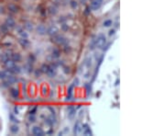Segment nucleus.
I'll list each match as a JSON object with an SVG mask.
<instances>
[{
	"mask_svg": "<svg viewBox=\"0 0 165 136\" xmlns=\"http://www.w3.org/2000/svg\"><path fill=\"white\" fill-rule=\"evenodd\" d=\"M106 43V38L104 34H99L96 39V47L98 49H102Z\"/></svg>",
	"mask_w": 165,
	"mask_h": 136,
	"instance_id": "obj_1",
	"label": "nucleus"
},
{
	"mask_svg": "<svg viewBox=\"0 0 165 136\" xmlns=\"http://www.w3.org/2000/svg\"><path fill=\"white\" fill-rule=\"evenodd\" d=\"M9 130H10V132H11V133L16 134V133H17V132L19 131V127H18L17 124H13V125L10 126Z\"/></svg>",
	"mask_w": 165,
	"mask_h": 136,
	"instance_id": "obj_16",
	"label": "nucleus"
},
{
	"mask_svg": "<svg viewBox=\"0 0 165 136\" xmlns=\"http://www.w3.org/2000/svg\"><path fill=\"white\" fill-rule=\"evenodd\" d=\"M9 86H10V84L8 82V80H7V81H4V82L2 83V86H3V87H9Z\"/></svg>",
	"mask_w": 165,
	"mask_h": 136,
	"instance_id": "obj_36",
	"label": "nucleus"
},
{
	"mask_svg": "<svg viewBox=\"0 0 165 136\" xmlns=\"http://www.w3.org/2000/svg\"><path fill=\"white\" fill-rule=\"evenodd\" d=\"M57 64L54 63L52 65H49V69H48V72L46 74L48 75L49 77L52 78V77H55L57 76Z\"/></svg>",
	"mask_w": 165,
	"mask_h": 136,
	"instance_id": "obj_3",
	"label": "nucleus"
},
{
	"mask_svg": "<svg viewBox=\"0 0 165 136\" xmlns=\"http://www.w3.org/2000/svg\"><path fill=\"white\" fill-rule=\"evenodd\" d=\"M115 32H116V31L113 29V30H110L109 31V36H113L114 34H115Z\"/></svg>",
	"mask_w": 165,
	"mask_h": 136,
	"instance_id": "obj_41",
	"label": "nucleus"
},
{
	"mask_svg": "<svg viewBox=\"0 0 165 136\" xmlns=\"http://www.w3.org/2000/svg\"><path fill=\"white\" fill-rule=\"evenodd\" d=\"M49 13H50L51 15L55 16V15L58 13V9H57V8H56L55 6H51V7L49 8Z\"/></svg>",
	"mask_w": 165,
	"mask_h": 136,
	"instance_id": "obj_20",
	"label": "nucleus"
},
{
	"mask_svg": "<svg viewBox=\"0 0 165 136\" xmlns=\"http://www.w3.org/2000/svg\"><path fill=\"white\" fill-rule=\"evenodd\" d=\"M85 87H86V89H87V95H89L90 93H91V88H90V86L89 85H85Z\"/></svg>",
	"mask_w": 165,
	"mask_h": 136,
	"instance_id": "obj_40",
	"label": "nucleus"
},
{
	"mask_svg": "<svg viewBox=\"0 0 165 136\" xmlns=\"http://www.w3.org/2000/svg\"><path fill=\"white\" fill-rule=\"evenodd\" d=\"M75 86H77V85H79V78L78 77H76L75 79V84H74Z\"/></svg>",
	"mask_w": 165,
	"mask_h": 136,
	"instance_id": "obj_42",
	"label": "nucleus"
},
{
	"mask_svg": "<svg viewBox=\"0 0 165 136\" xmlns=\"http://www.w3.org/2000/svg\"><path fill=\"white\" fill-rule=\"evenodd\" d=\"M5 24H6L9 29H13V28L16 27V21H15V19H14L12 17H8V18H6Z\"/></svg>",
	"mask_w": 165,
	"mask_h": 136,
	"instance_id": "obj_6",
	"label": "nucleus"
},
{
	"mask_svg": "<svg viewBox=\"0 0 165 136\" xmlns=\"http://www.w3.org/2000/svg\"><path fill=\"white\" fill-rule=\"evenodd\" d=\"M74 88H75V85H74V84H72L71 86H69V87H68V89H67V93H68L69 96H72V95H73Z\"/></svg>",
	"mask_w": 165,
	"mask_h": 136,
	"instance_id": "obj_25",
	"label": "nucleus"
},
{
	"mask_svg": "<svg viewBox=\"0 0 165 136\" xmlns=\"http://www.w3.org/2000/svg\"><path fill=\"white\" fill-rule=\"evenodd\" d=\"M10 73H12V74H15V75H18V74H20L21 73V68L18 66V65H14L12 68H10V69H8Z\"/></svg>",
	"mask_w": 165,
	"mask_h": 136,
	"instance_id": "obj_11",
	"label": "nucleus"
},
{
	"mask_svg": "<svg viewBox=\"0 0 165 136\" xmlns=\"http://www.w3.org/2000/svg\"><path fill=\"white\" fill-rule=\"evenodd\" d=\"M9 119L11 120V121H13V122H16V123H18V121L14 117V115L13 114H10L9 115Z\"/></svg>",
	"mask_w": 165,
	"mask_h": 136,
	"instance_id": "obj_34",
	"label": "nucleus"
},
{
	"mask_svg": "<svg viewBox=\"0 0 165 136\" xmlns=\"http://www.w3.org/2000/svg\"><path fill=\"white\" fill-rule=\"evenodd\" d=\"M112 24H113V21H112L111 19H106V20H105V21H104L103 26H104V27H106V28H108V27L112 26Z\"/></svg>",
	"mask_w": 165,
	"mask_h": 136,
	"instance_id": "obj_26",
	"label": "nucleus"
},
{
	"mask_svg": "<svg viewBox=\"0 0 165 136\" xmlns=\"http://www.w3.org/2000/svg\"><path fill=\"white\" fill-rule=\"evenodd\" d=\"M24 68H25V70H26L29 74H30V73H32V72H33V67H32L31 63H28L27 64H25Z\"/></svg>",
	"mask_w": 165,
	"mask_h": 136,
	"instance_id": "obj_18",
	"label": "nucleus"
},
{
	"mask_svg": "<svg viewBox=\"0 0 165 136\" xmlns=\"http://www.w3.org/2000/svg\"><path fill=\"white\" fill-rule=\"evenodd\" d=\"M36 31H37V33H38L39 35H41V36H42V35H45V34H46L47 30H46V28H45L44 25L40 24V25H39V26L37 27Z\"/></svg>",
	"mask_w": 165,
	"mask_h": 136,
	"instance_id": "obj_10",
	"label": "nucleus"
},
{
	"mask_svg": "<svg viewBox=\"0 0 165 136\" xmlns=\"http://www.w3.org/2000/svg\"><path fill=\"white\" fill-rule=\"evenodd\" d=\"M29 121L30 122H35L36 121V117L34 116V115H31V114H30V116H29Z\"/></svg>",
	"mask_w": 165,
	"mask_h": 136,
	"instance_id": "obj_32",
	"label": "nucleus"
},
{
	"mask_svg": "<svg viewBox=\"0 0 165 136\" xmlns=\"http://www.w3.org/2000/svg\"><path fill=\"white\" fill-rule=\"evenodd\" d=\"M36 111H37V107H34L32 109H30V114H31V115H34L35 113H36Z\"/></svg>",
	"mask_w": 165,
	"mask_h": 136,
	"instance_id": "obj_37",
	"label": "nucleus"
},
{
	"mask_svg": "<svg viewBox=\"0 0 165 136\" xmlns=\"http://www.w3.org/2000/svg\"><path fill=\"white\" fill-rule=\"evenodd\" d=\"M90 12H91V8H90V7H87V8H85V12H84V13H85L86 15H88V14H90Z\"/></svg>",
	"mask_w": 165,
	"mask_h": 136,
	"instance_id": "obj_39",
	"label": "nucleus"
},
{
	"mask_svg": "<svg viewBox=\"0 0 165 136\" xmlns=\"http://www.w3.org/2000/svg\"><path fill=\"white\" fill-rule=\"evenodd\" d=\"M8 9H9V11L12 12V13H17V12L18 11V8H17V6H15V5H9V6H8Z\"/></svg>",
	"mask_w": 165,
	"mask_h": 136,
	"instance_id": "obj_24",
	"label": "nucleus"
},
{
	"mask_svg": "<svg viewBox=\"0 0 165 136\" xmlns=\"http://www.w3.org/2000/svg\"><path fill=\"white\" fill-rule=\"evenodd\" d=\"M40 71H41L42 73L46 74L47 72H48V69H49V65H48V64H46V63H43V64L41 65V67L40 68Z\"/></svg>",
	"mask_w": 165,
	"mask_h": 136,
	"instance_id": "obj_22",
	"label": "nucleus"
},
{
	"mask_svg": "<svg viewBox=\"0 0 165 136\" xmlns=\"http://www.w3.org/2000/svg\"><path fill=\"white\" fill-rule=\"evenodd\" d=\"M8 30H9V28L5 23L0 26V31H1L2 33H4V34H7L8 32Z\"/></svg>",
	"mask_w": 165,
	"mask_h": 136,
	"instance_id": "obj_21",
	"label": "nucleus"
},
{
	"mask_svg": "<svg viewBox=\"0 0 165 136\" xmlns=\"http://www.w3.org/2000/svg\"><path fill=\"white\" fill-rule=\"evenodd\" d=\"M70 71H71V70H70V67H67V66H64V67H63V72H64L66 75L69 74Z\"/></svg>",
	"mask_w": 165,
	"mask_h": 136,
	"instance_id": "obj_35",
	"label": "nucleus"
},
{
	"mask_svg": "<svg viewBox=\"0 0 165 136\" xmlns=\"http://www.w3.org/2000/svg\"><path fill=\"white\" fill-rule=\"evenodd\" d=\"M10 95L14 99H17L19 98V91L17 88H11L10 89Z\"/></svg>",
	"mask_w": 165,
	"mask_h": 136,
	"instance_id": "obj_12",
	"label": "nucleus"
},
{
	"mask_svg": "<svg viewBox=\"0 0 165 136\" xmlns=\"http://www.w3.org/2000/svg\"><path fill=\"white\" fill-rule=\"evenodd\" d=\"M65 20H66V18H65L64 17H62V18L59 19V22H62V23H63V22H64Z\"/></svg>",
	"mask_w": 165,
	"mask_h": 136,
	"instance_id": "obj_44",
	"label": "nucleus"
},
{
	"mask_svg": "<svg viewBox=\"0 0 165 136\" xmlns=\"http://www.w3.org/2000/svg\"><path fill=\"white\" fill-rule=\"evenodd\" d=\"M54 96V92H53V90H52V91H51V95H50V97L51 98H52Z\"/></svg>",
	"mask_w": 165,
	"mask_h": 136,
	"instance_id": "obj_47",
	"label": "nucleus"
},
{
	"mask_svg": "<svg viewBox=\"0 0 165 136\" xmlns=\"http://www.w3.org/2000/svg\"><path fill=\"white\" fill-rule=\"evenodd\" d=\"M7 80H8V82L10 85H13V84L17 83V77L14 76H12V75H10V76L8 75V76H7Z\"/></svg>",
	"mask_w": 165,
	"mask_h": 136,
	"instance_id": "obj_15",
	"label": "nucleus"
},
{
	"mask_svg": "<svg viewBox=\"0 0 165 136\" xmlns=\"http://www.w3.org/2000/svg\"><path fill=\"white\" fill-rule=\"evenodd\" d=\"M80 131V126H79V121H77L75 124V128H74V133L75 134H77Z\"/></svg>",
	"mask_w": 165,
	"mask_h": 136,
	"instance_id": "obj_28",
	"label": "nucleus"
},
{
	"mask_svg": "<svg viewBox=\"0 0 165 136\" xmlns=\"http://www.w3.org/2000/svg\"><path fill=\"white\" fill-rule=\"evenodd\" d=\"M76 115V109L74 106L68 107V118L69 120H74V118Z\"/></svg>",
	"mask_w": 165,
	"mask_h": 136,
	"instance_id": "obj_5",
	"label": "nucleus"
},
{
	"mask_svg": "<svg viewBox=\"0 0 165 136\" xmlns=\"http://www.w3.org/2000/svg\"><path fill=\"white\" fill-rule=\"evenodd\" d=\"M70 6H71V8H72L73 9H76L78 8V2L75 1V0H71Z\"/></svg>",
	"mask_w": 165,
	"mask_h": 136,
	"instance_id": "obj_23",
	"label": "nucleus"
},
{
	"mask_svg": "<svg viewBox=\"0 0 165 136\" xmlns=\"http://www.w3.org/2000/svg\"><path fill=\"white\" fill-rule=\"evenodd\" d=\"M47 92H48V89H47V87H43L42 88V94L45 96V95H47Z\"/></svg>",
	"mask_w": 165,
	"mask_h": 136,
	"instance_id": "obj_38",
	"label": "nucleus"
},
{
	"mask_svg": "<svg viewBox=\"0 0 165 136\" xmlns=\"http://www.w3.org/2000/svg\"><path fill=\"white\" fill-rule=\"evenodd\" d=\"M19 34H20V37H21V38H26V39L29 38V33L26 32V31H22Z\"/></svg>",
	"mask_w": 165,
	"mask_h": 136,
	"instance_id": "obj_31",
	"label": "nucleus"
},
{
	"mask_svg": "<svg viewBox=\"0 0 165 136\" xmlns=\"http://www.w3.org/2000/svg\"><path fill=\"white\" fill-rule=\"evenodd\" d=\"M31 132H32V134L35 135V136H42V135H44L43 130H42L40 127H39V126H34V127H32Z\"/></svg>",
	"mask_w": 165,
	"mask_h": 136,
	"instance_id": "obj_8",
	"label": "nucleus"
},
{
	"mask_svg": "<svg viewBox=\"0 0 165 136\" xmlns=\"http://www.w3.org/2000/svg\"><path fill=\"white\" fill-rule=\"evenodd\" d=\"M5 13V8L0 7V14H4Z\"/></svg>",
	"mask_w": 165,
	"mask_h": 136,
	"instance_id": "obj_43",
	"label": "nucleus"
},
{
	"mask_svg": "<svg viewBox=\"0 0 165 136\" xmlns=\"http://www.w3.org/2000/svg\"><path fill=\"white\" fill-rule=\"evenodd\" d=\"M61 30L62 31H64V32H66V31H68V30H69V26L66 24V23H63L62 24V26H61Z\"/></svg>",
	"mask_w": 165,
	"mask_h": 136,
	"instance_id": "obj_29",
	"label": "nucleus"
},
{
	"mask_svg": "<svg viewBox=\"0 0 165 136\" xmlns=\"http://www.w3.org/2000/svg\"><path fill=\"white\" fill-rule=\"evenodd\" d=\"M5 65H6V67L8 68V69H10V68H12V67L15 65V62H14L13 60L8 59V60L5 62Z\"/></svg>",
	"mask_w": 165,
	"mask_h": 136,
	"instance_id": "obj_17",
	"label": "nucleus"
},
{
	"mask_svg": "<svg viewBox=\"0 0 165 136\" xmlns=\"http://www.w3.org/2000/svg\"><path fill=\"white\" fill-rule=\"evenodd\" d=\"M25 28L28 30V31H32L33 30V25H32V23L31 22H26L25 23Z\"/></svg>",
	"mask_w": 165,
	"mask_h": 136,
	"instance_id": "obj_27",
	"label": "nucleus"
},
{
	"mask_svg": "<svg viewBox=\"0 0 165 136\" xmlns=\"http://www.w3.org/2000/svg\"><path fill=\"white\" fill-rule=\"evenodd\" d=\"M14 113H15V114H18V108L17 107L14 108Z\"/></svg>",
	"mask_w": 165,
	"mask_h": 136,
	"instance_id": "obj_46",
	"label": "nucleus"
},
{
	"mask_svg": "<svg viewBox=\"0 0 165 136\" xmlns=\"http://www.w3.org/2000/svg\"><path fill=\"white\" fill-rule=\"evenodd\" d=\"M70 51H71V47L67 46V45H66V46H65V52L67 53V52H70Z\"/></svg>",
	"mask_w": 165,
	"mask_h": 136,
	"instance_id": "obj_45",
	"label": "nucleus"
},
{
	"mask_svg": "<svg viewBox=\"0 0 165 136\" xmlns=\"http://www.w3.org/2000/svg\"><path fill=\"white\" fill-rule=\"evenodd\" d=\"M102 3H103V0H93L91 2V8L94 10H97L100 8Z\"/></svg>",
	"mask_w": 165,
	"mask_h": 136,
	"instance_id": "obj_7",
	"label": "nucleus"
},
{
	"mask_svg": "<svg viewBox=\"0 0 165 136\" xmlns=\"http://www.w3.org/2000/svg\"><path fill=\"white\" fill-rule=\"evenodd\" d=\"M52 58L58 59V58L61 56V52H60V50H59V49H53L52 53Z\"/></svg>",
	"mask_w": 165,
	"mask_h": 136,
	"instance_id": "obj_19",
	"label": "nucleus"
},
{
	"mask_svg": "<svg viewBox=\"0 0 165 136\" xmlns=\"http://www.w3.org/2000/svg\"><path fill=\"white\" fill-rule=\"evenodd\" d=\"M42 74V72L40 71V69H37L36 71H35V77H40V75Z\"/></svg>",
	"mask_w": 165,
	"mask_h": 136,
	"instance_id": "obj_33",
	"label": "nucleus"
},
{
	"mask_svg": "<svg viewBox=\"0 0 165 136\" xmlns=\"http://www.w3.org/2000/svg\"><path fill=\"white\" fill-rule=\"evenodd\" d=\"M36 61V56L32 53L29 55V63H34Z\"/></svg>",
	"mask_w": 165,
	"mask_h": 136,
	"instance_id": "obj_30",
	"label": "nucleus"
},
{
	"mask_svg": "<svg viewBox=\"0 0 165 136\" xmlns=\"http://www.w3.org/2000/svg\"><path fill=\"white\" fill-rule=\"evenodd\" d=\"M55 43H57V44H59V45H65V44H67V42H68V40L64 37V36H62V35H55V36H53V40H52Z\"/></svg>",
	"mask_w": 165,
	"mask_h": 136,
	"instance_id": "obj_2",
	"label": "nucleus"
},
{
	"mask_svg": "<svg viewBox=\"0 0 165 136\" xmlns=\"http://www.w3.org/2000/svg\"><path fill=\"white\" fill-rule=\"evenodd\" d=\"M83 127H84V131H83L84 135H93V132H92L90 127L87 124H84Z\"/></svg>",
	"mask_w": 165,
	"mask_h": 136,
	"instance_id": "obj_13",
	"label": "nucleus"
},
{
	"mask_svg": "<svg viewBox=\"0 0 165 136\" xmlns=\"http://www.w3.org/2000/svg\"><path fill=\"white\" fill-rule=\"evenodd\" d=\"M58 32H59V29L56 26H51V27H49L48 29H47V31H46V33L48 34L49 36H51V37H53V36L57 35Z\"/></svg>",
	"mask_w": 165,
	"mask_h": 136,
	"instance_id": "obj_4",
	"label": "nucleus"
},
{
	"mask_svg": "<svg viewBox=\"0 0 165 136\" xmlns=\"http://www.w3.org/2000/svg\"><path fill=\"white\" fill-rule=\"evenodd\" d=\"M18 43L21 45V47H23V48H27L30 45V41L26 38H20L18 40Z\"/></svg>",
	"mask_w": 165,
	"mask_h": 136,
	"instance_id": "obj_9",
	"label": "nucleus"
},
{
	"mask_svg": "<svg viewBox=\"0 0 165 136\" xmlns=\"http://www.w3.org/2000/svg\"><path fill=\"white\" fill-rule=\"evenodd\" d=\"M11 57H12V60L16 63V62H20L22 57H21V54L18 53H14L11 54Z\"/></svg>",
	"mask_w": 165,
	"mask_h": 136,
	"instance_id": "obj_14",
	"label": "nucleus"
}]
</instances>
